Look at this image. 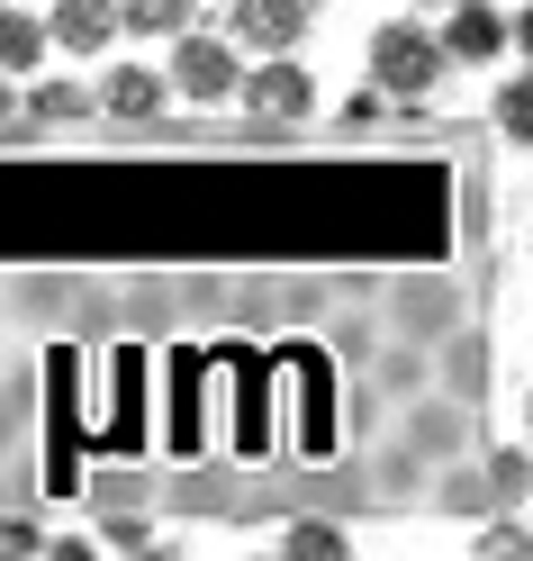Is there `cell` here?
Here are the masks:
<instances>
[{"instance_id":"cell-3","label":"cell","mask_w":533,"mask_h":561,"mask_svg":"<svg viewBox=\"0 0 533 561\" xmlns=\"http://www.w3.org/2000/svg\"><path fill=\"white\" fill-rule=\"evenodd\" d=\"M443 73H452V64H443V46H434V27H425V19H389L380 37H371V82L389 100H425Z\"/></svg>"},{"instance_id":"cell-13","label":"cell","mask_w":533,"mask_h":561,"mask_svg":"<svg viewBox=\"0 0 533 561\" xmlns=\"http://www.w3.org/2000/svg\"><path fill=\"white\" fill-rule=\"evenodd\" d=\"M335 118H344V127H380V118H389V91H380V82H371V91H352Z\"/></svg>"},{"instance_id":"cell-7","label":"cell","mask_w":533,"mask_h":561,"mask_svg":"<svg viewBox=\"0 0 533 561\" xmlns=\"http://www.w3.org/2000/svg\"><path fill=\"white\" fill-rule=\"evenodd\" d=\"M63 127H91V82H73V73H27L19 82V118H10V136H63Z\"/></svg>"},{"instance_id":"cell-1","label":"cell","mask_w":533,"mask_h":561,"mask_svg":"<svg viewBox=\"0 0 533 561\" xmlns=\"http://www.w3.org/2000/svg\"><path fill=\"white\" fill-rule=\"evenodd\" d=\"M235 100H244V136H263V146H280L290 127L316 118V82H308L299 55H244Z\"/></svg>"},{"instance_id":"cell-14","label":"cell","mask_w":533,"mask_h":561,"mask_svg":"<svg viewBox=\"0 0 533 561\" xmlns=\"http://www.w3.org/2000/svg\"><path fill=\"white\" fill-rule=\"evenodd\" d=\"M290 552H344L335 525H290Z\"/></svg>"},{"instance_id":"cell-6","label":"cell","mask_w":533,"mask_h":561,"mask_svg":"<svg viewBox=\"0 0 533 561\" xmlns=\"http://www.w3.org/2000/svg\"><path fill=\"white\" fill-rule=\"evenodd\" d=\"M308 19H316V0H227L235 55H299Z\"/></svg>"},{"instance_id":"cell-4","label":"cell","mask_w":533,"mask_h":561,"mask_svg":"<svg viewBox=\"0 0 533 561\" xmlns=\"http://www.w3.org/2000/svg\"><path fill=\"white\" fill-rule=\"evenodd\" d=\"M91 118H109V127H163V118H172V82H163V64H146V55L100 64V82H91Z\"/></svg>"},{"instance_id":"cell-2","label":"cell","mask_w":533,"mask_h":561,"mask_svg":"<svg viewBox=\"0 0 533 561\" xmlns=\"http://www.w3.org/2000/svg\"><path fill=\"white\" fill-rule=\"evenodd\" d=\"M235 73H244V55H235V37L227 27H172L163 37V82L182 91V100H199V110H218V100H235Z\"/></svg>"},{"instance_id":"cell-15","label":"cell","mask_w":533,"mask_h":561,"mask_svg":"<svg viewBox=\"0 0 533 561\" xmlns=\"http://www.w3.org/2000/svg\"><path fill=\"white\" fill-rule=\"evenodd\" d=\"M10 118H19V82L0 73V136H10Z\"/></svg>"},{"instance_id":"cell-16","label":"cell","mask_w":533,"mask_h":561,"mask_svg":"<svg viewBox=\"0 0 533 561\" xmlns=\"http://www.w3.org/2000/svg\"><path fill=\"white\" fill-rule=\"evenodd\" d=\"M425 10H443V0H425Z\"/></svg>"},{"instance_id":"cell-5","label":"cell","mask_w":533,"mask_h":561,"mask_svg":"<svg viewBox=\"0 0 533 561\" xmlns=\"http://www.w3.org/2000/svg\"><path fill=\"white\" fill-rule=\"evenodd\" d=\"M434 46L461 73H488V64H507V46H515V10H497V0H443Z\"/></svg>"},{"instance_id":"cell-9","label":"cell","mask_w":533,"mask_h":561,"mask_svg":"<svg viewBox=\"0 0 533 561\" xmlns=\"http://www.w3.org/2000/svg\"><path fill=\"white\" fill-rule=\"evenodd\" d=\"M46 55H55V46H46V19H37V10H19V0H0V73L27 82Z\"/></svg>"},{"instance_id":"cell-11","label":"cell","mask_w":533,"mask_h":561,"mask_svg":"<svg viewBox=\"0 0 533 561\" xmlns=\"http://www.w3.org/2000/svg\"><path fill=\"white\" fill-rule=\"evenodd\" d=\"M524 118H533V82L507 73V82H497V136H524Z\"/></svg>"},{"instance_id":"cell-12","label":"cell","mask_w":533,"mask_h":561,"mask_svg":"<svg viewBox=\"0 0 533 561\" xmlns=\"http://www.w3.org/2000/svg\"><path fill=\"white\" fill-rule=\"evenodd\" d=\"M55 535H46V525L37 516H0V552H46Z\"/></svg>"},{"instance_id":"cell-8","label":"cell","mask_w":533,"mask_h":561,"mask_svg":"<svg viewBox=\"0 0 533 561\" xmlns=\"http://www.w3.org/2000/svg\"><path fill=\"white\" fill-rule=\"evenodd\" d=\"M46 46L55 55H109L118 46V0H46Z\"/></svg>"},{"instance_id":"cell-10","label":"cell","mask_w":533,"mask_h":561,"mask_svg":"<svg viewBox=\"0 0 533 561\" xmlns=\"http://www.w3.org/2000/svg\"><path fill=\"white\" fill-rule=\"evenodd\" d=\"M199 19V0H118V37H172V27H190Z\"/></svg>"}]
</instances>
